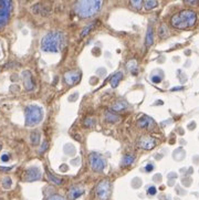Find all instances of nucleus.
<instances>
[{"instance_id": "nucleus-1", "label": "nucleus", "mask_w": 199, "mask_h": 200, "mask_svg": "<svg viewBox=\"0 0 199 200\" xmlns=\"http://www.w3.org/2000/svg\"><path fill=\"white\" fill-rule=\"evenodd\" d=\"M64 45H65V36L60 31H52L47 33L41 41V49L44 52H61Z\"/></svg>"}, {"instance_id": "nucleus-2", "label": "nucleus", "mask_w": 199, "mask_h": 200, "mask_svg": "<svg viewBox=\"0 0 199 200\" xmlns=\"http://www.w3.org/2000/svg\"><path fill=\"white\" fill-rule=\"evenodd\" d=\"M103 0H76L74 11L80 18L88 19L95 16L101 10Z\"/></svg>"}, {"instance_id": "nucleus-3", "label": "nucleus", "mask_w": 199, "mask_h": 200, "mask_svg": "<svg viewBox=\"0 0 199 200\" xmlns=\"http://www.w3.org/2000/svg\"><path fill=\"white\" fill-rule=\"evenodd\" d=\"M197 14L193 10H181L178 14L171 17L170 23L171 25L179 30H185L193 28L196 25Z\"/></svg>"}, {"instance_id": "nucleus-4", "label": "nucleus", "mask_w": 199, "mask_h": 200, "mask_svg": "<svg viewBox=\"0 0 199 200\" xmlns=\"http://www.w3.org/2000/svg\"><path fill=\"white\" fill-rule=\"evenodd\" d=\"M25 125L27 126H34L43 120L44 113L42 107L38 106V105H29V106L25 107Z\"/></svg>"}, {"instance_id": "nucleus-5", "label": "nucleus", "mask_w": 199, "mask_h": 200, "mask_svg": "<svg viewBox=\"0 0 199 200\" xmlns=\"http://www.w3.org/2000/svg\"><path fill=\"white\" fill-rule=\"evenodd\" d=\"M12 11L11 0H0V29L6 25Z\"/></svg>"}, {"instance_id": "nucleus-6", "label": "nucleus", "mask_w": 199, "mask_h": 200, "mask_svg": "<svg viewBox=\"0 0 199 200\" xmlns=\"http://www.w3.org/2000/svg\"><path fill=\"white\" fill-rule=\"evenodd\" d=\"M88 163L94 171H102L106 166L105 158L97 153H91L88 155Z\"/></svg>"}, {"instance_id": "nucleus-7", "label": "nucleus", "mask_w": 199, "mask_h": 200, "mask_svg": "<svg viewBox=\"0 0 199 200\" xmlns=\"http://www.w3.org/2000/svg\"><path fill=\"white\" fill-rule=\"evenodd\" d=\"M112 192V186L108 180H102L96 187V197L99 200H108Z\"/></svg>"}, {"instance_id": "nucleus-8", "label": "nucleus", "mask_w": 199, "mask_h": 200, "mask_svg": "<svg viewBox=\"0 0 199 200\" xmlns=\"http://www.w3.org/2000/svg\"><path fill=\"white\" fill-rule=\"evenodd\" d=\"M81 76H82L81 71H79V70H70V71L64 73V82L66 83V85L72 86V85L77 84L80 82Z\"/></svg>"}, {"instance_id": "nucleus-9", "label": "nucleus", "mask_w": 199, "mask_h": 200, "mask_svg": "<svg viewBox=\"0 0 199 200\" xmlns=\"http://www.w3.org/2000/svg\"><path fill=\"white\" fill-rule=\"evenodd\" d=\"M156 145H157V140L150 136L144 135V136H142L138 139V146L141 148H143V149H145V151H150Z\"/></svg>"}, {"instance_id": "nucleus-10", "label": "nucleus", "mask_w": 199, "mask_h": 200, "mask_svg": "<svg viewBox=\"0 0 199 200\" xmlns=\"http://www.w3.org/2000/svg\"><path fill=\"white\" fill-rule=\"evenodd\" d=\"M41 177H42L41 170H40V168L39 167H36V166L28 168L25 173V180H27V181L40 180Z\"/></svg>"}, {"instance_id": "nucleus-11", "label": "nucleus", "mask_w": 199, "mask_h": 200, "mask_svg": "<svg viewBox=\"0 0 199 200\" xmlns=\"http://www.w3.org/2000/svg\"><path fill=\"white\" fill-rule=\"evenodd\" d=\"M137 126L139 128H145L147 131H153L156 127V123L149 116H143L137 121Z\"/></svg>"}, {"instance_id": "nucleus-12", "label": "nucleus", "mask_w": 199, "mask_h": 200, "mask_svg": "<svg viewBox=\"0 0 199 200\" xmlns=\"http://www.w3.org/2000/svg\"><path fill=\"white\" fill-rule=\"evenodd\" d=\"M32 11L34 14H41V16H48L51 12V7L48 3L39 2L32 7Z\"/></svg>"}, {"instance_id": "nucleus-13", "label": "nucleus", "mask_w": 199, "mask_h": 200, "mask_svg": "<svg viewBox=\"0 0 199 200\" xmlns=\"http://www.w3.org/2000/svg\"><path fill=\"white\" fill-rule=\"evenodd\" d=\"M22 81H23V86L27 91H32L34 88V81H33L32 73L30 71L22 72Z\"/></svg>"}, {"instance_id": "nucleus-14", "label": "nucleus", "mask_w": 199, "mask_h": 200, "mask_svg": "<svg viewBox=\"0 0 199 200\" xmlns=\"http://www.w3.org/2000/svg\"><path fill=\"white\" fill-rule=\"evenodd\" d=\"M128 108V104L125 101H117L110 107V111L113 113H122Z\"/></svg>"}, {"instance_id": "nucleus-15", "label": "nucleus", "mask_w": 199, "mask_h": 200, "mask_svg": "<svg viewBox=\"0 0 199 200\" xmlns=\"http://www.w3.org/2000/svg\"><path fill=\"white\" fill-rule=\"evenodd\" d=\"M84 194V188L81 186H73L69 190V198L71 200H75Z\"/></svg>"}, {"instance_id": "nucleus-16", "label": "nucleus", "mask_w": 199, "mask_h": 200, "mask_svg": "<svg viewBox=\"0 0 199 200\" xmlns=\"http://www.w3.org/2000/svg\"><path fill=\"white\" fill-rule=\"evenodd\" d=\"M153 43H154V30H153L152 25H148L146 31V37H145V44H146L147 48H149L152 47Z\"/></svg>"}, {"instance_id": "nucleus-17", "label": "nucleus", "mask_w": 199, "mask_h": 200, "mask_svg": "<svg viewBox=\"0 0 199 200\" xmlns=\"http://www.w3.org/2000/svg\"><path fill=\"white\" fill-rule=\"evenodd\" d=\"M105 121L107 123H117L119 121H121V116L117 115V113L108 111V112L105 113Z\"/></svg>"}, {"instance_id": "nucleus-18", "label": "nucleus", "mask_w": 199, "mask_h": 200, "mask_svg": "<svg viewBox=\"0 0 199 200\" xmlns=\"http://www.w3.org/2000/svg\"><path fill=\"white\" fill-rule=\"evenodd\" d=\"M122 79H123V73H122V72H117V73H115L110 80L111 86H112V88H117V85H119V81H121Z\"/></svg>"}, {"instance_id": "nucleus-19", "label": "nucleus", "mask_w": 199, "mask_h": 200, "mask_svg": "<svg viewBox=\"0 0 199 200\" xmlns=\"http://www.w3.org/2000/svg\"><path fill=\"white\" fill-rule=\"evenodd\" d=\"M127 69H128V71L133 74V75H137V72H138V69H137V61L136 60H130L127 62Z\"/></svg>"}, {"instance_id": "nucleus-20", "label": "nucleus", "mask_w": 199, "mask_h": 200, "mask_svg": "<svg viewBox=\"0 0 199 200\" xmlns=\"http://www.w3.org/2000/svg\"><path fill=\"white\" fill-rule=\"evenodd\" d=\"M40 132H38V131H33V132H31L30 134V142L31 144H32L33 146H37L40 144Z\"/></svg>"}, {"instance_id": "nucleus-21", "label": "nucleus", "mask_w": 199, "mask_h": 200, "mask_svg": "<svg viewBox=\"0 0 199 200\" xmlns=\"http://www.w3.org/2000/svg\"><path fill=\"white\" fill-rule=\"evenodd\" d=\"M99 25V21H95L94 23H91L90 25H88V27H85L84 29L82 30V32H81V38H84V37H86L88 34V33L91 32V30H93L94 28L96 27V25Z\"/></svg>"}, {"instance_id": "nucleus-22", "label": "nucleus", "mask_w": 199, "mask_h": 200, "mask_svg": "<svg viewBox=\"0 0 199 200\" xmlns=\"http://www.w3.org/2000/svg\"><path fill=\"white\" fill-rule=\"evenodd\" d=\"M47 177H48V179H49L50 181H52L53 184H55V185H62V182H63L60 177H57V176H54L53 174L50 173L49 170H47Z\"/></svg>"}, {"instance_id": "nucleus-23", "label": "nucleus", "mask_w": 199, "mask_h": 200, "mask_svg": "<svg viewBox=\"0 0 199 200\" xmlns=\"http://www.w3.org/2000/svg\"><path fill=\"white\" fill-rule=\"evenodd\" d=\"M158 36L159 38L162 39H165L169 36V31H168V28L166 25H162L159 27V30H158Z\"/></svg>"}, {"instance_id": "nucleus-24", "label": "nucleus", "mask_w": 199, "mask_h": 200, "mask_svg": "<svg viewBox=\"0 0 199 200\" xmlns=\"http://www.w3.org/2000/svg\"><path fill=\"white\" fill-rule=\"evenodd\" d=\"M143 3L146 10H152V9L156 8L158 6L157 0H145V2H143Z\"/></svg>"}, {"instance_id": "nucleus-25", "label": "nucleus", "mask_w": 199, "mask_h": 200, "mask_svg": "<svg viewBox=\"0 0 199 200\" xmlns=\"http://www.w3.org/2000/svg\"><path fill=\"white\" fill-rule=\"evenodd\" d=\"M134 160H135V157L133 155H125L122 159V165L123 166H130L134 163Z\"/></svg>"}, {"instance_id": "nucleus-26", "label": "nucleus", "mask_w": 199, "mask_h": 200, "mask_svg": "<svg viewBox=\"0 0 199 200\" xmlns=\"http://www.w3.org/2000/svg\"><path fill=\"white\" fill-rule=\"evenodd\" d=\"M130 2L133 8L136 9V10H139V9H142V7H143L144 0H130Z\"/></svg>"}, {"instance_id": "nucleus-27", "label": "nucleus", "mask_w": 199, "mask_h": 200, "mask_svg": "<svg viewBox=\"0 0 199 200\" xmlns=\"http://www.w3.org/2000/svg\"><path fill=\"white\" fill-rule=\"evenodd\" d=\"M83 124H84V126H85L86 128H90V127H93L94 125L96 124V121H95L93 117H86L85 120H84V122H83Z\"/></svg>"}, {"instance_id": "nucleus-28", "label": "nucleus", "mask_w": 199, "mask_h": 200, "mask_svg": "<svg viewBox=\"0 0 199 200\" xmlns=\"http://www.w3.org/2000/svg\"><path fill=\"white\" fill-rule=\"evenodd\" d=\"M11 185H12V180H11L10 177H6L2 179V187L5 189H10Z\"/></svg>"}, {"instance_id": "nucleus-29", "label": "nucleus", "mask_w": 199, "mask_h": 200, "mask_svg": "<svg viewBox=\"0 0 199 200\" xmlns=\"http://www.w3.org/2000/svg\"><path fill=\"white\" fill-rule=\"evenodd\" d=\"M150 80H152V82L155 83V84H158V83L162 82V80H163V74H155L153 73V75L150 76Z\"/></svg>"}, {"instance_id": "nucleus-30", "label": "nucleus", "mask_w": 199, "mask_h": 200, "mask_svg": "<svg viewBox=\"0 0 199 200\" xmlns=\"http://www.w3.org/2000/svg\"><path fill=\"white\" fill-rule=\"evenodd\" d=\"M64 151H65V153L68 154V155H73V154L75 153V148H74V146H72L71 144H66V145L64 146Z\"/></svg>"}, {"instance_id": "nucleus-31", "label": "nucleus", "mask_w": 199, "mask_h": 200, "mask_svg": "<svg viewBox=\"0 0 199 200\" xmlns=\"http://www.w3.org/2000/svg\"><path fill=\"white\" fill-rule=\"evenodd\" d=\"M48 148H49V143H48V140H44V142L42 143L41 147H40V151H39V153H40V154H43L44 151H47Z\"/></svg>"}, {"instance_id": "nucleus-32", "label": "nucleus", "mask_w": 199, "mask_h": 200, "mask_svg": "<svg viewBox=\"0 0 199 200\" xmlns=\"http://www.w3.org/2000/svg\"><path fill=\"white\" fill-rule=\"evenodd\" d=\"M157 192V189H156V187H154V186H149L148 187V189H147V194L148 195H150V196H154L155 194Z\"/></svg>"}, {"instance_id": "nucleus-33", "label": "nucleus", "mask_w": 199, "mask_h": 200, "mask_svg": "<svg viewBox=\"0 0 199 200\" xmlns=\"http://www.w3.org/2000/svg\"><path fill=\"white\" fill-rule=\"evenodd\" d=\"M47 200H65V198H63L60 195H53V196H51V197L48 198Z\"/></svg>"}, {"instance_id": "nucleus-34", "label": "nucleus", "mask_w": 199, "mask_h": 200, "mask_svg": "<svg viewBox=\"0 0 199 200\" xmlns=\"http://www.w3.org/2000/svg\"><path fill=\"white\" fill-rule=\"evenodd\" d=\"M77 97H79V93H73L72 95L69 96V102H75L77 100Z\"/></svg>"}, {"instance_id": "nucleus-35", "label": "nucleus", "mask_w": 199, "mask_h": 200, "mask_svg": "<svg viewBox=\"0 0 199 200\" xmlns=\"http://www.w3.org/2000/svg\"><path fill=\"white\" fill-rule=\"evenodd\" d=\"M153 169H154V165L153 164H147L146 166H145V171H146V173H150Z\"/></svg>"}, {"instance_id": "nucleus-36", "label": "nucleus", "mask_w": 199, "mask_h": 200, "mask_svg": "<svg viewBox=\"0 0 199 200\" xmlns=\"http://www.w3.org/2000/svg\"><path fill=\"white\" fill-rule=\"evenodd\" d=\"M9 159H10V156H9V154H3L2 156H1V160H2L3 163H7L9 162Z\"/></svg>"}, {"instance_id": "nucleus-37", "label": "nucleus", "mask_w": 199, "mask_h": 200, "mask_svg": "<svg viewBox=\"0 0 199 200\" xmlns=\"http://www.w3.org/2000/svg\"><path fill=\"white\" fill-rule=\"evenodd\" d=\"M198 0H184V2L187 3V5H196Z\"/></svg>"}, {"instance_id": "nucleus-38", "label": "nucleus", "mask_w": 199, "mask_h": 200, "mask_svg": "<svg viewBox=\"0 0 199 200\" xmlns=\"http://www.w3.org/2000/svg\"><path fill=\"white\" fill-rule=\"evenodd\" d=\"M195 126H196V123H195V122H193L191 124H189V125H188V128H189V129H195Z\"/></svg>"}, {"instance_id": "nucleus-39", "label": "nucleus", "mask_w": 199, "mask_h": 200, "mask_svg": "<svg viewBox=\"0 0 199 200\" xmlns=\"http://www.w3.org/2000/svg\"><path fill=\"white\" fill-rule=\"evenodd\" d=\"M181 90H184V88H181V86H180V88H171V92H174V91H181Z\"/></svg>"}, {"instance_id": "nucleus-40", "label": "nucleus", "mask_w": 199, "mask_h": 200, "mask_svg": "<svg viewBox=\"0 0 199 200\" xmlns=\"http://www.w3.org/2000/svg\"><path fill=\"white\" fill-rule=\"evenodd\" d=\"M12 167H7V168H3V167H0V170H5V171H8V170H10Z\"/></svg>"}, {"instance_id": "nucleus-41", "label": "nucleus", "mask_w": 199, "mask_h": 200, "mask_svg": "<svg viewBox=\"0 0 199 200\" xmlns=\"http://www.w3.org/2000/svg\"><path fill=\"white\" fill-rule=\"evenodd\" d=\"M0 151H1V145H0Z\"/></svg>"}]
</instances>
